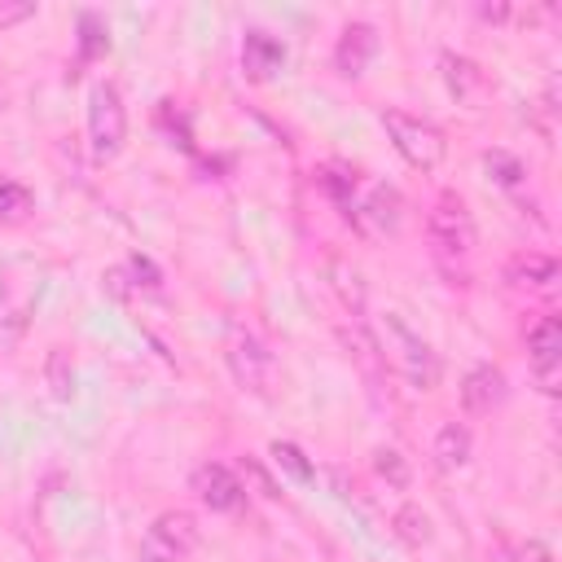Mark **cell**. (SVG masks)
<instances>
[{
    "mask_svg": "<svg viewBox=\"0 0 562 562\" xmlns=\"http://www.w3.org/2000/svg\"><path fill=\"white\" fill-rule=\"evenodd\" d=\"M382 127H386L391 145L400 149V158L408 167H417V171H435L443 162V154H448V140L430 119H417V114H404V110H386Z\"/></svg>",
    "mask_w": 562,
    "mask_h": 562,
    "instance_id": "cell-2",
    "label": "cell"
},
{
    "mask_svg": "<svg viewBox=\"0 0 562 562\" xmlns=\"http://www.w3.org/2000/svg\"><path fill=\"white\" fill-rule=\"evenodd\" d=\"M329 285L338 290V299H342V307L351 312V316H360L364 312V281H360V272L351 268V263H329Z\"/></svg>",
    "mask_w": 562,
    "mask_h": 562,
    "instance_id": "cell-17",
    "label": "cell"
},
{
    "mask_svg": "<svg viewBox=\"0 0 562 562\" xmlns=\"http://www.w3.org/2000/svg\"><path fill=\"white\" fill-rule=\"evenodd\" d=\"M373 329H378V351H382V360H386L408 386L430 391V386L439 382V356L430 351V342H426L400 312H382Z\"/></svg>",
    "mask_w": 562,
    "mask_h": 562,
    "instance_id": "cell-1",
    "label": "cell"
},
{
    "mask_svg": "<svg viewBox=\"0 0 562 562\" xmlns=\"http://www.w3.org/2000/svg\"><path fill=\"white\" fill-rule=\"evenodd\" d=\"M395 531H400V540H408V544H430V518L417 509V505H404L400 514H395Z\"/></svg>",
    "mask_w": 562,
    "mask_h": 562,
    "instance_id": "cell-21",
    "label": "cell"
},
{
    "mask_svg": "<svg viewBox=\"0 0 562 562\" xmlns=\"http://www.w3.org/2000/svg\"><path fill=\"white\" fill-rule=\"evenodd\" d=\"M342 206L356 220V228L369 237H395L404 224V198L391 184H356Z\"/></svg>",
    "mask_w": 562,
    "mask_h": 562,
    "instance_id": "cell-5",
    "label": "cell"
},
{
    "mask_svg": "<svg viewBox=\"0 0 562 562\" xmlns=\"http://www.w3.org/2000/svg\"><path fill=\"white\" fill-rule=\"evenodd\" d=\"M31 211V193L18 180H0V220H22Z\"/></svg>",
    "mask_w": 562,
    "mask_h": 562,
    "instance_id": "cell-23",
    "label": "cell"
},
{
    "mask_svg": "<svg viewBox=\"0 0 562 562\" xmlns=\"http://www.w3.org/2000/svg\"><path fill=\"white\" fill-rule=\"evenodd\" d=\"M281 66H285V44L277 35H268V31H246V40H241V70L255 83H268Z\"/></svg>",
    "mask_w": 562,
    "mask_h": 562,
    "instance_id": "cell-11",
    "label": "cell"
},
{
    "mask_svg": "<svg viewBox=\"0 0 562 562\" xmlns=\"http://www.w3.org/2000/svg\"><path fill=\"white\" fill-rule=\"evenodd\" d=\"M193 492H198V501H202L211 514H237V509L246 505L241 479H237L228 465H220V461H206V465L193 470Z\"/></svg>",
    "mask_w": 562,
    "mask_h": 562,
    "instance_id": "cell-9",
    "label": "cell"
},
{
    "mask_svg": "<svg viewBox=\"0 0 562 562\" xmlns=\"http://www.w3.org/2000/svg\"><path fill=\"white\" fill-rule=\"evenodd\" d=\"M527 351H531V369L540 391H558V373H562V321L558 316H536L527 325Z\"/></svg>",
    "mask_w": 562,
    "mask_h": 562,
    "instance_id": "cell-8",
    "label": "cell"
},
{
    "mask_svg": "<svg viewBox=\"0 0 562 562\" xmlns=\"http://www.w3.org/2000/svg\"><path fill=\"white\" fill-rule=\"evenodd\" d=\"M44 378H48L53 400H70V395H75V364H70V351L53 347L48 360H44Z\"/></svg>",
    "mask_w": 562,
    "mask_h": 562,
    "instance_id": "cell-18",
    "label": "cell"
},
{
    "mask_svg": "<svg viewBox=\"0 0 562 562\" xmlns=\"http://www.w3.org/2000/svg\"><path fill=\"white\" fill-rule=\"evenodd\" d=\"M88 140L97 158H114L127 140V110H123V92L119 83L101 79L88 92Z\"/></svg>",
    "mask_w": 562,
    "mask_h": 562,
    "instance_id": "cell-4",
    "label": "cell"
},
{
    "mask_svg": "<svg viewBox=\"0 0 562 562\" xmlns=\"http://www.w3.org/2000/svg\"><path fill=\"white\" fill-rule=\"evenodd\" d=\"M198 544V518L189 509H167L149 522L140 540V562H184Z\"/></svg>",
    "mask_w": 562,
    "mask_h": 562,
    "instance_id": "cell-6",
    "label": "cell"
},
{
    "mask_svg": "<svg viewBox=\"0 0 562 562\" xmlns=\"http://www.w3.org/2000/svg\"><path fill=\"white\" fill-rule=\"evenodd\" d=\"M79 26H83V57H97L101 48H110V35L101 31V22H97L92 13H83V22H79Z\"/></svg>",
    "mask_w": 562,
    "mask_h": 562,
    "instance_id": "cell-24",
    "label": "cell"
},
{
    "mask_svg": "<svg viewBox=\"0 0 562 562\" xmlns=\"http://www.w3.org/2000/svg\"><path fill=\"white\" fill-rule=\"evenodd\" d=\"M514 558H518V562H553V549L540 544V540H518V544H514Z\"/></svg>",
    "mask_w": 562,
    "mask_h": 562,
    "instance_id": "cell-25",
    "label": "cell"
},
{
    "mask_svg": "<svg viewBox=\"0 0 562 562\" xmlns=\"http://www.w3.org/2000/svg\"><path fill=\"white\" fill-rule=\"evenodd\" d=\"M505 277H509L514 285H531V290H540V285H553V281H558V263H553L549 255L527 250V255H518V259L509 263Z\"/></svg>",
    "mask_w": 562,
    "mask_h": 562,
    "instance_id": "cell-16",
    "label": "cell"
},
{
    "mask_svg": "<svg viewBox=\"0 0 562 562\" xmlns=\"http://www.w3.org/2000/svg\"><path fill=\"white\" fill-rule=\"evenodd\" d=\"M426 237L439 259H465L474 250V215L457 193H439L430 215H426Z\"/></svg>",
    "mask_w": 562,
    "mask_h": 562,
    "instance_id": "cell-3",
    "label": "cell"
},
{
    "mask_svg": "<svg viewBox=\"0 0 562 562\" xmlns=\"http://www.w3.org/2000/svg\"><path fill=\"white\" fill-rule=\"evenodd\" d=\"M470 448H474L470 443V430L461 422H448V426H439V435L430 443V457H435L439 470H461L470 461Z\"/></svg>",
    "mask_w": 562,
    "mask_h": 562,
    "instance_id": "cell-15",
    "label": "cell"
},
{
    "mask_svg": "<svg viewBox=\"0 0 562 562\" xmlns=\"http://www.w3.org/2000/svg\"><path fill=\"white\" fill-rule=\"evenodd\" d=\"M483 167H487V176H492L496 184H505V189L522 184V176H527V167H522L509 149H487V154H483Z\"/></svg>",
    "mask_w": 562,
    "mask_h": 562,
    "instance_id": "cell-20",
    "label": "cell"
},
{
    "mask_svg": "<svg viewBox=\"0 0 562 562\" xmlns=\"http://www.w3.org/2000/svg\"><path fill=\"white\" fill-rule=\"evenodd\" d=\"M31 299H35V281H31V268L18 263L4 272L0 281V321H9L13 329H22L26 312H31Z\"/></svg>",
    "mask_w": 562,
    "mask_h": 562,
    "instance_id": "cell-14",
    "label": "cell"
},
{
    "mask_svg": "<svg viewBox=\"0 0 562 562\" xmlns=\"http://www.w3.org/2000/svg\"><path fill=\"white\" fill-rule=\"evenodd\" d=\"M31 13H35V4H0V26L18 22V18H31Z\"/></svg>",
    "mask_w": 562,
    "mask_h": 562,
    "instance_id": "cell-26",
    "label": "cell"
},
{
    "mask_svg": "<svg viewBox=\"0 0 562 562\" xmlns=\"http://www.w3.org/2000/svg\"><path fill=\"white\" fill-rule=\"evenodd\" d=\"M373 470H378L391 487H408V465H404V457H400L395 448H378V452H373Z\"/></svg>",
    "mask_w": 562,
    "mask_h": 562,
    "instance_id": "cell-22",
    "label": "cell"
},
{
    "mask_svg": "<svg viewBox=\"0 0 562 562\" xmlns=\"http://www.w3.org/2000/svg\"><path fill=\"white\" fill-rule=\"evenodd\" d=\"M501 400H505V373H501L496 364H474V369L461 378V404H465V413L483 417V413H492Z\"/></svg>",
    "mask_w": 562,
    "mask_h": 562,
    "instance_id": "cell-12",
    "label": "cell"
},
{
    "mask_svg": "<svg viewBox=\"0 0 562 562\" xmlns=\"http://www.w3.org/2000/svg\"><path fill=\"white\" fill-rule=\"evenodd\" d=\"M439 70H443V83H448V92H452L457 101H479V97H483V88H487V79H483V70H479V61H470L465 53L443 48V53H439Z\"/></svg>",
    "mask_w": 562,
    "mask_h": 562,
    "instance_id": "cell-13",
    "label": "cell"
},
{
    "mask_svg": "<svg viewBox=\"0 0 562 562\" xmlns=\"http://www.w3.org/2000/svg\"><path fill=\"white\" fill-rule=\"evenodd\" d=\"M228 369L255 395H268L272 382H277V360H272V351L250 329H233V338H228Z\"/></svg>",
    "mask_w": 562,
    "mask_h": 562,
    "instance_id": "cell-7",
    "label": "cell"
},
{
    "mask_svg": "<svg viewBox=\"0 0 562 562\" xmlns=\"http://www.w3.org/2000/svg\"><path fill=\"white\" fill-rule=\"evenodd\" d=\"M272 465L285 470L294 483H312V479H316V465L303 457V448H299V443H285V439L272 443Z\"/></svg>",
    "mask_w": 562,
    "mask_h": 562,
    "instance_id": "cell-19",
    "label": "cell"
},
{
    "mask_svg": "<svg viewBox=\"0 0 562 562\" xmlns=\"http://www.w3.org/2000/svg\"><path fill=\"white\" fill-rule=\"evenodd\" d=\"M373 53H378V31L369 22H347L342 35H338V48H334L338 70L347 79H356V75H364V66L373 61Z\"/></svg>",
    "mask_w": 562,
    "mask_h": 562,
    "instance_id": "cell-10",
    "label": "cell"
}]
</instances>
